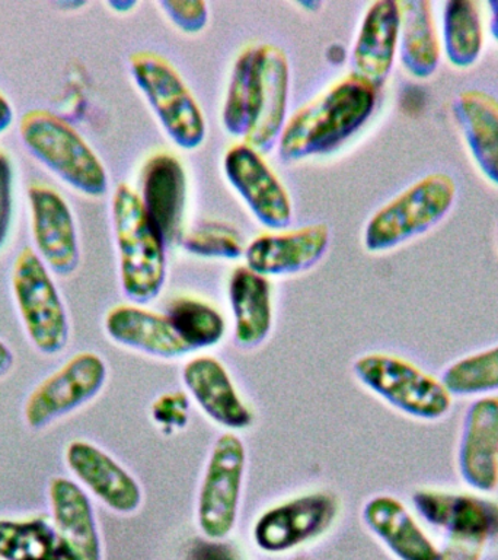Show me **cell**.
Listing matches in <instances>:
<instances>
[{"label":"cell","mask_w":498,"mask_h":560,"mask_svg":"<svg viewBox=\"0 0 498 560\" xmlns=\"http://www.w3.org/2000/svg\"><path fill=\"white\" fill-rule=\"evenodd\" d=\"M378 92L353 74L336 81L288 118L277 143L280 160L292 164L335 151L369 120Z\"/></svg>","instance_id":"obj_1"},{"label":"cell","mask_w":498,"mask_h":560,"mask_svg":"<svg viewBox=\"0 0 498 560\" xmlns=\"http://www.w3.org/2000/svg\"><path fill=\"white\" fill-rule=\"evenodd\" d=\"M111 214L122 292L135 304H146L165 284V240L129 184H120L114 191Z\"/></svg>","instance_id":"obj_2"},{"label":"cell","mask_w":498,"mask_h":560,"mask_svg":"<svg viewBox=\"0 0 498 560\" xmlns=\"http://www.w3.org/2000/svg\"><path fill=\"white\" fill-rule=\"evenodd\" d=\"M26 151L73 190L103 197L108 190L107 170L81 133L48 109H31L20 121Z\"/></svg>","instance_id":"obj_3"},{"label":"cell","mask_w":498,"mask_h":560,"mask_svg":"<svg viewBox=\"0 0 498 560\" xmlns=\"http://www.w3.org/2000/svg\"><path fill=\"white\" fill-rule=\"evenodd\" d=\"M456 195V183L449 174L419 178L369 219L363 235L365 248L371 254L387 253L426 234L443 221Z\"/></svg>","instance_id":"obj_4"},{"label":"cell","mask_w":498,"mask_h":560,"mask_svg":"<svg viewBox=\"0 0 498 560\" xmlns=\"http://www.w3.org/2000/svg\"><path fill=\"white\" fill-rule=\"evenodd\" d=\"M129 66L135 86L173 143L183 151L199 149L208 133L204 113L178 70L153 51L134 52Z\"/></svg>","instance_id":"obj_5"},{"label":"cell","mask_w":498,"mask_h":560,"mask_svg":"<svg viewBox=\"0 0 498 560\" xmlns=\"http://www.w3.org/2000/svg\"><path fill=\"white\" fill-rule=\"evenodd\" d=\"M353 371L367 389L410 418L435 422L452 409L443 383L406 359L369 353L354 362Z\"/></svg>","instance_id":"obj_6"},{"label":"cell","mask_w":498,"mask_h":560,"mask_svg":"<svg viewBox=\"0 0 498 560\" xmlns=\"http://www.w3.org/2000/svg\"><path fill=\"white\" fill-rule=\"evenodd\" d=\"M12 291L26 335L43 354L60 353L68 345V311L42 257L33 248L17 253L12 267Z\"/></svg>","instance_id":"obj_7"},{"label":"cell","mask_w":498,"mask_h":560,"mask_svg":"<svg viewBox=\"0 0 498 560\" xmlns=\"http://www.w3.org/2000/svg\"><path fill=\"white\" fill-rule=\"evenodd\" d=\"M107 376V365L99 354H74L29 393L24 406L26 424L38 431L81 409L98 396Z\"/></svg>","instance_id":"obj_8"},{"label":"cell","mask_w":498,"mask_h":560,"mask_svg":"<svg viewBox=\"0 0 498 560\" xmlns=\"http://www.w3.org/2000/svg\"><path fill=\"white\" fill-rule=\"evenodd\" d=\"M247 463L244 442L234 433H223L210 455L201 483L197 516L201 532L210 540H221L235 527Z\"/></svg>","instance_id":"obj_9"},{"label":"cell","mask_w":498,"mask_h":560,"mask_svg":"<svg viewBox=\"0 0 498 560\" xmlns=\"http://www.w3.org/2000/svg\"><path fill=\"white\" fill-rule=\"evenodd\" d=\"M223 171L232 188L262 226L284 231L290 225V196L262 153L247 143L235 144L223 158Z\"/></svg>","instance_id":"obj_10"},{"label":"cell","mask_w":498,"mask_h":560,"mask_svg":"<svg viewBox=\"0 0 498 560\" xmlns=\"http://www.w3.org/2000/svg\"><path fill=\"white\" fill-rule=\"evenodd\" d=\"M415 512L446 537L488 545L498 540V502L481 494L419 489L413 494Z\"/></svg>","instance_id":"obj_11"},{"label":"cell","mask_w":498,"mask_h":560,"mask_svg":"<svg viewBox=\"0 0 498 560\" xmlns=\"http://www.w3.org/2000/svg\"><path fill=\"white\" fill-rule=\"evenodd\" d=\"M339 501L315 492L271 508L258 518L253 540L261 550L280 553L321 536L339 515Z\"/></svg>","instance_id":"obj_12"},{"label":"cell","mask_w":498,"mask_h":560,"mask_svg":"<svg viewBox=\"0 0 498 560\" xmlns=\"http://www.w3.org/2000/svg\"><path fill=\"white\" fill-rule=\"evenodd\" d=\"M28 201L38 256L52 273H74L81 262V248L68 201L56 188L44 183L31 184Z\"/></svg>","instance_id":"obj_13"},{"label":"cell","mask_w":498,"mask_h":560,"mask_svg":"<svg viewBox=\"0 0 498 560\" xmlns=\"http://www.w3.org/2000/svg\"><path fill=\"white\" fill-rule=\"evenodd\" d=\"M458 472L479 493L498 488V397H478L463 415L459 436Z\"/></svg>","instance_id":"obj_14"},{"label":"cell","mask_w":498,"mask_h":560,"mask_svg":"<svg viewBox=\"0 0 498 560\" xmlns=\"http://www.w3.org/2000/svg\"><path fill=\"white\" fill-rule=\"evenodd\" d=\"M331 231L325 223H312L295 231L260 235L245 248L247 267L265 278L309 270L325 256Z\"/></svg>","instance_id":"obj_15"},{"label":"cell","mask_w":498,"mask_h":560,"mask_svg":"<svg viewBox=\"0 0 498 560\" xmlns=\"http://www.w3.org/2000/svg\"><path fill=\"white\" fill-rule=\"evenodd\" d=\"M66 464L79 481L117 514H133L142 505V489L120 464L87 441L70 442Z\"/></svg>","instance_id":"obj_16"},{"label":"cell","mask_w":498,"mask_h":560,"mask_svg":"<svg viewBox=\"0 0 498 560\" xmlns=\"http://www.w3.org/2000/svg\"><path fill=\"white\" fill-rule=\"evenodd\" d=\"M400 31V2L378 0L371 3L354 42L349 74L380 90L395 63Z\"/></svg>","instance_id":"obj_17"},{"label":"cell","mask_w":498,"mask_h":560,"mask_svg":"<svg viewBox=\"0 0 498 560\" xmlns=\"http://www.w3.org/2000/svg\"><path fill=\"white\" fill-rule=\"evenodd\" d=\"M188 179L177 156L161 152L149 158L140 174V200L166 245L181 234L186 217Z\"/></svg>","instance_id":"obj_18"},{"label":"cell","mask_w":498,"mask_h":560,"mask_svg":"<svg viewBox=\"0 0 498 560\" xmlns=\"http://www.w3.org/2000/svg\"><path fill=\"white\" fill-rule=\"evenodd\" d=\"M288 92H290V65L286 52L277 46H260V79L256 120L245 143L262 153H269L278 143L287 121Z\"/></svg>","instance_id":"obj_19"},{"label":"cell","mask_w":498,"mask_h":560,"mask_svg":"<svg viewBox=\"0 0 498 560\" xmlns=\"http://www.w3.org/2000/svg\"><path fill=\"white\" fill-rule=\"evenodd\" d=\"M48 498L66 559L103 560L98 525L85 490L66 477H52Z\"/></svg>","instance_id":"obj_20"},{"label":"cell","mask_w":498,"mask_h":560,"mask_svg":"<svg viewBox=\"0 0 498 560\" xmlns=\"http://www.w3.org/2000/svg\"><path fill=\"white\" fill-rule=\"evenodd\" d=\"M183 384L213 422L234 429L248 428L252 413L236 392L226 368L212 357L191 359L182 370Z\"/></svg>","instance_id":"obj_21"},{"label":"cell","mask_w":498,"mask_h":560,"mask_svg":"<svg viewBox=\"0 0 498 560\" xmlns=\"http://www.w3.org/2000/svg\"><path fill=\"white\" fill-rule=\"evenodd\" d=\"M367 528L398 560H437L440 549L400 499L379 494L363 508Z\"/></svg>","instance_id":"obj_22"},{"label":"cell","mask_w":498,"mask_h":560,"mask_svg":"<svg viewBox=\"0 0 498 560\" xmlns=\"http://www.w3.org/2000/svg\"><path fill=\"white\" fill-rule=\"evenodd\" d=\"M104 327L109 339L117 345L151 357L175 359L191 352L174 331L166 315L138 305L114 306L105 317Z\"/></svg>","instance_id":"obj_23"},{"label":"cell","mask_w":498,"mask_h":560,"mask_svg":"<svg viewBox=\"0 0 498 560\" xmlns=\"http://www.w3.org/2000/svg\"><path fill=\"white\" fill-rule=\"evenodd\" d=\"M452 114L481 174L498 187V100L479 90L462 91Z\"/></svg>","instance_id":"obj_24"},{"label":"cell","mask_w":498,"mask_h":560,"mask_svg":"<svg viewBox=\"0 0 498 560\" xmlns=\"http://www.w3.org/2000/svg\"><path fill=\"white\" fill-rule=\"evenodd\" d=\"M229 301L235 319V340L240 348L253 349L273 327V292L269 278L247 266L234 270Z\"/></svg>","instance_id":"obj_25"},{"label":"cell","mask_w":498,"mask_h":560,"mask_svg":"<svg viewBox=\"0 0 498 560\" xmlns=\"http://www.w3.org/2000/svg\"><path fill=\"white\" fill-rule=\"evenodd\" d=\"M401 3V31L398 55L402 68L413 78L427 79L439 69L441 39L428 0Z\"/></svg>","instance_id":"obj_26"},{"label":"cell","mask_w":498,"mask_h":560,"mask_svg":"<svg viewBox=\"0 0 498 560\" xmlns=\"http://www.w3.org/2000/svg\"><path fill=\"white\" fill-rule=\"evenodd\" d=\"M441 48L454 68H472L484 48V25L474 0H449L443 8Z\"/></svg>","instance_id":"obj_27"},{"label":"cell","mask_w":498,"mask_h":560,"mask_svg":"<svg viewBox=\"0 0 498 560\" xmlns=\"http://www.w3.org/2000/svg\"><path fill=\"white\" fill-rule=\"evenodd\" d=\"M0 560H68L51 516L0 518Z\"/></svg>","instance_id":"obj_28"},{"label":"cell","mask_w":498,"mask_h":560,"mask_svg":"<svg viewBox=\"0 0 498 560\" xmlns=\"http://www.w3.org/2000/svg\"><path fill=\"white\" fill-rule=\"evenodd\" d=\"M258 79H260V46L245 48L236 59L222 122L227 133L235 138H247L256 120Z\"/></svg>","instance_id":"obj_29"},{"label":"cell","mask_w":498,"mask_h":560,"mask_svg":"<svg viewBox=\"0 0 498 560\" xmlns=\"http://www.w3.org/2000/svg\"><path fill=\"white\" fill-rule=\"evenodd\" d=\"M165 315L191 352L212 348L225 336L226 323L223 315L213 305L195 298H178L170 302Z\"/></svg>","instance_id":"obj_30"},{"label":"cell","mask_w":498,"mask_h":560,"mask_svg":"<svg viewBox=\"0 0 498 560\" xmlns=\"http://www.w3.org/2000/svg\"><path fill=\"white\" fill-rule=\"evenodd\" d=\"M440 381L452 397H485L498 393V345L450 363Z\"/></svg>","instance_id":"obj_31"},{"label":"cell","mask_w":498,"mask_h":560,"mask_svg":"<svg viewBox=\"0 0 498 560\" xmlns=\"http://www.w3.org/2000/svg\"><path fill=\"white\" fill-rule=\"evenodd\" d=\"M182 247L194 256L236 260L245 253L236 231L217 222L203 223L183 236Z\"/></svg>","instance_id":"obj_32"},{"label":"cell","mask_w":498,"mask_h":560,"mask_svg":"<svg viewBox=\"0 0 498 560\" xmlns=\"http://www.w3.org/2000/svg\"><path fill=\"white\" fill-rule=\"evenodd\" d=\"M159 7L173 25L182 33L199 34L208 25V3L201 0H164L159 2Z\"/></svg>","instance_id":"obj_33"},{"label":"cell","mask_w":498,"mask_h":560,"mask_svg":"<svg viewBox=\"0 0 498 560\" xmlns=\"http://www.w3.org/2000/svg\"><path fill=\"white\" fill-rule=\"evenodd\" d=\"M13 214V166L8 153L0 151V249L7 244Z\"/></svg>","instance_id":"obj_34"},{"label":"cell","mask_w":498,"mask_h":560,"mask_svg":"<svg viewBox=\"0 0 498 560\" xmlns=\"http://www.w3.org/2000/svg\"><path fill=\"white\" fill-rule=\"evenodd\" d=\"M153 419L165 429L183 428L188 422V398L186 394L175 393L162 396L152 409Z\"/></svg>","instance_id":"obj_35"},{"label":"cell","mask_w":498,"mask_h":560,"mask_svg":"<svg viewBox=\"0 0 498 560\" xmlns=\"http://www.w3.org/2000/svg\"><path fill=\"white\" fill-rule=\"evenodd\" d=\"M187 560H240L234 547L217 541H192Z\"/></svg>","instance_id":"obj_36"},{"label":"cell","mask_w":498,"mask_h":560,"mask_svg":"<svg viewBox=\"0 0 498 560\" xmlns=\"http://www.w3.org/2000/svg\"><path fill=\"white\" fill-rule=\"evenodd\" d=\"M484 547L478 542L448 537L437 560H481L483 559Z\"/></svg>","instance_id":"obj_37"},{"label":"cell","mask_w":498,"mask_h":560,"mask_svg":"<svg viewBox=\"0 0 498 560\" xmlns=\"http://www.w3.org/2000/svg\"><path fill=\"white\" fill-rule=\"evenodd\" d=\"M13 121V108L7 96L0 92V133L7 131Z\"/></svg>","instance_id":"obj_38"},{"label":"cell","mask_w":498,"mask_h":560,"mask_svg":"<svg viewBox=\"0 0 498 560\" xmlns=\"http://www.w3.org/2000/svg\"><path fill=\"white\" fill-rule=\"evenodd\" d=\"M13 362H15V358H13L12 350L0 340V378L8 375V372L12 370Z\"/></svg>","instance_id":"obj_39"},{"label":"cell","mask_w":498,"mask_h":560,"mask_svg":"<svg viewBox=\"0 0 498 560\" xmlns=\"http://www.w3.org/2000/svg\"><path fill=\"white\" fill-rule=\"evenodd\" d=\"M489 11H491V18H489V33L493 38L498 43V0H491L488 3Z\"/></svg>","instance_id":"obj_40"},{"label":"cell","mask_w":498,"mask_h":560,"mask_svg":"<svg viewBox=\"0 0 498 560\" xmlns=\"http://www.w3.org/2000/svg\"><path fill=\"white\" fill-rule=\"evenodd\" d=\"M108 4L117 12H129L131 8L135 7V2H109Z\"/></svg>","instance_id":"obj_41"}]
</instances>
